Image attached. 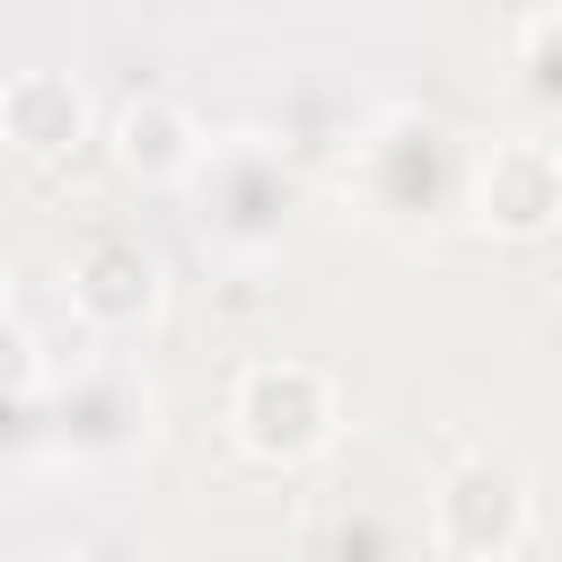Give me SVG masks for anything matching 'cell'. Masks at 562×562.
Returning a JSON list of instances; mask_svg holds the SVG:
<instances>
[{
    "label": "cell",
    "instance_id": "cell-5",
    "mask_svg": "<svg viewBox=\"0 0 562 562\" xmlns=\"http://www.w3.org/2000/svg\"><path fill=\"white\" fill-rule=\"evenodd\" d=\"M44 439L70 457H123L149 439V378L123 351H79L70 369H53L44 395Z\"/></svg>",
    "mask_w": 562,
    "mask_h": 562
},
{
    "label": "cell",
    "instance_id": "cell-7",
    "mask_svg": "<svg viewBox=\"0 0 562 562\" xmlns=\"http://www.w3.org/2000/svg\"><path fill=\"white\" fill-rule=\"evenodd\" d=\"M61 290H70V316H79L97 342H123V334H140V325L167 307V263H158L132 228H97V237L70 246Z\"/></svg>",
    "mask_w": 562,
    "mask_h": 562
},
{
    "label": "cell",
    "instance_id": "cell-6",
    "mask_svg": "<svg viewBox=\"0 0 562 562\" xmlns=\"http://www.w3.org/2000/svg\"><path fill=\"white\" fill-rule=\"evenodd\" d=\"M465 220L501 246H536L562 228V140L544 132H509V140H483L474 149V202Z\"/></svg>",
    "mask_w": 562,
    "mask_h": 562
},
{
    "label": "cell",
    "instance_id": "cell-3",
    "mask_svg": "<svg viewBox=\"0 0 562 562\" xmlns=\"http://www.w3.org/2000/svg\"><path fill=\"white\" fill-rule=\"evenodd\" d=\"M527 527H536V483L509 448H465L457 465H439L422 501V544L439 562H518Z\"/></svg>",
    "mask_w": 562,
    "mask_h": 562
},
{
    "label": "cell",
    "instance_id": "cell-8",
    "mask_svg": "<svg viewBox=\"0 0 562 562\" xmlns=\"http://www.w3.org/2000/svg\"><path fill=\"white\" fill-rule=\"evenodd\" d=\"M105 158L132 176V184H193V167H202V149H211V132H202V114L176 97V88H132L114 114H105Z\"/></svg>",
    "mask_w": 562,
    "mask_h": 562
},
{
    "label": "cell",
    "instance_id": "cell-13",
    "mask_svg": "<svg viewBox=\"0 0 562 562\" xmlns=\"http://www.w3.org/2000/svg\"><path fill=\"white\" fill-rule=\"evenodd\" d=\"M0 316H9V263H0Z\"/></svg>",
    "mask_w": 562,
    "mask_h": 562
},
{
    "label": "cell",
    "instance_id": "cell-4",
    "mask_svg": "<svg viewBox=\"0 0 562 562\" xmlns=\"http://www.w3.org/2000/svg\"><path fill=\"white\" fill-rule=\"evenodd\" d=\"M228 439H237L255 465H272V474L316 465V457L342 439V386H334L316 360H290V351L246 360L237 386H228Z\"/></svg>",
    "mask_w": 562,
    "mask_h": 562
},
{
    "label": "cell",
    "instance_id": "cell-2",
    "mask_svg": "<svg viewBox=\"0 0 562 562\" xmlns=\"http://www.w3.org/2000/svg\"><path fill=\"white\" fill-rule=\"evenodd\" d=\"M184 202H193V228H202L228 263H263V255L290 237V220H299L307 176H299V149H290L281 132L237 123V132H211Z\"/></svg>",
    "mask_w": 562,
    "mask_h": 562
},
{
    "label": "cell",
    "instance_id": "cell-10",
    "mask_svg": "<svg viewBox=\"0 0 562 562\" xmlns=\"http://www.w3.org/2000/svg\"><path fill=\"white\" fill-rule=\"evenodd\" d=\"M509 88H518L536 114L562 123V0H553V9H527V18L509 26Z\"/></svg>",
    "mask_w": 562,
    "mask_h": 562
},
{
    "label": "cell",
    "instance_id": "cell-12",
    "mask_svg": "<svg viewBox=\"0 0 562 562\" xmlns=\"http://www.w3.org/2000/svg\"><path fill=\"white\" fill-rule=\"evenodd\" d=\"M53 369H61V360H53V351L35 342V325L9 307V316H0V404H44V395H53Z\"/></svg>",
    "mask_w": 562,
    "mask_h": 562
},
{
    "label": "cell",
    "instance_id": "cell-9",
    "mask_svg": "<svg viewBox=\"0 0 562 562\" xmlns=\"http://www.w3.org/2000/svg\"><path fill=\"white\" fill-rule=\"evenodd\" d=\"M97 132H105V123H97V97H88L70 70H9V79H0V140H9L18 158L61 167V158H79Z\"/></svg>",
    "mask_w": 562,
    "mask_h": 562
},
{
    "label": "cell",
    "instance_id": "cell-1",
    "mask_svg": "<svg viewBox=\"0 0 562 562\" xmlns=\"http://www.w3.org/2000/svg\"><path fill=\"white\" fill-rule=\"evenodd\" d=\"M474 132H457L448 114L430 105H378L360 132H351V158H342V193L378 220V228H457L465 202H474Z\"/></svg>",
    "mask_w": 562,
    "mask_h": 562
},
{
    "label": "cell",
    "instance_id": "cell-14",
    "mask_svg": "<svg viewBox=\"0 0 562 562\" xmlns=\"http://www.w3.org/2000/svg\"><path fill=\"white\" fill-rule=\"evenodd\" d=\"M518 562H527V553H518Z\"/></svg>",
    "mask_w": 562,
    "mask_h": 562
},
{
    "label": "cell",
    "instance_id": "cell-11",
    "mask_svg": "<svg viewBox=\"0 0 562 562\" xmlns=\"http://www.w3.org/2000/svg\"><path fill=\"white\" fill-rule=\"evenodd\" d=\"M307 553H316V562H404V527H395L378 501H351V509H334V518L316 527Z\"/></svg>",
    "mask_w": 562,
    "mask_h": 562
}]
</instances>
